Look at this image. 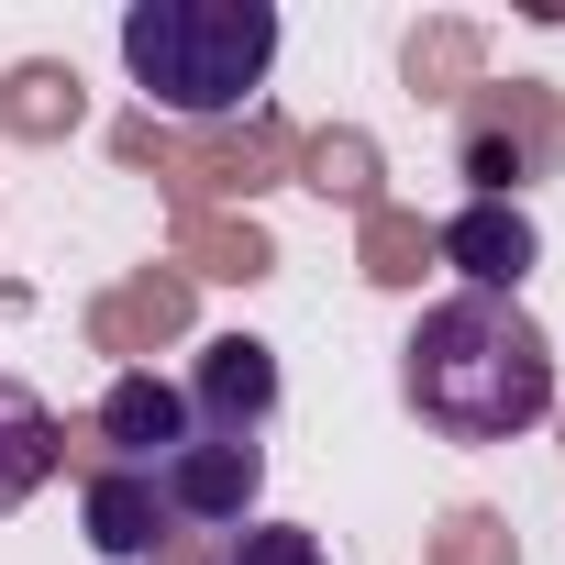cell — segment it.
<instances>
[{"mask_svg":"<svg viewBox=\"0 0 565 565\" xmlns=\"http://www.w3.org/2000/svg\"><path fill=\"white\" fill-rule=\"evenodd\" d=\"M399 399L433 444H521L543 411H554V333L521 311V300H488V289H444L411 344H399Z\"/></svg>","mask_w":565,"mask_h":565,"instance_id":"1","label":"cell"},{"mask_svg":"<svg viewBox=\"0 0 565 565\" xmlns=\"http://www.w3.org/2000/svg\"><path fill=\"white\" fill-rule=\"evenodd\" d=\"M122 67H134V89L156 111L222 122L277 67V0H134L122 12Z\"/></svg>","mask_w":565,"mask_h":565,"instance_id":"2","label":"cell"},{"mask_svg":"<svg viewBox=\"0 0 565 565\" xmlns=\"http://www.w3.org/2000/svg\"><path fill=\"white\" fill-rule=\"evenodd\" d=\"M255 488H266V444L255 433H189L156 466V499H167L178 532H244L255 521Z\"/></svg>","mask_w":565,"mask_h":565,"instance_id":"3","label":"cell"},{"mask_svg":"<svg viewBox=\"0 0 565 565\" xmlns=\"http://www.w3.org/2000/svg\"><path fill=\"white\" fill-rule=\"evenodd\" d=\"M178 399H189L200 433H266V422H277V355H266L255 333H211V344L189 355Z\"/></svg>","mask_w":565,"mask_h":565,"instance_id":"4","label":"cell"},{"mask_svg":"<svg viewBox=\"0 0 565 565\" xmlns=\"http://www.w3.org/2000/svg\"><path fill=\"white\" fill-rule=\"evenodd\" d=\"M444 266H455V289H488V300H521V277H532V255H543V233H532V211L521 200H466L444 233Z\"/></svg>","mask_w":565,"mask_h":565,"instance_id":"5","label":"cell"},{"mask_svg":"<svg viewBox=\"0 0 565 565\" xmlns=\"http://www.w3.org/2000/svg\"><path fill=\"white\" fill-rule=\"evenodd\" d=\"M200 422H189V399H178V377H156V366H122L111 388H100V444H111V466H134V477H156L178 444H189Z\"/></svg>","mask_w":565,"mask_h":565,"instance_id":"6","label":"cell"},{"mask_svg":"<svg viewBox=\"0 0 565 565\" xmlns=\"http://www.w3.org/2000/svg\"><path fill=\"white\" fill-rule=\"evenodd\" d=\"M78 532H89L100 565H156L178 521H167L156 477H134V466H89V488H78Z\"/></svg>","mask_w":565,"mask_h":565,"instance_id":"7","label":"cell"},{"mask_svg":"<svg viewBox=\"0 0 565 565\" xmlns=\"http://www.w3.org/2000/svg\"><path fill=\"white\" fill-rule=\"evenodd\" d=\"M56 466H67V422H56V411H45L12 366H0V521H12V510H23Z\"/></svg>","mask_w":565,"mask_h":565,"instance_id":"8","label":"cell"},{"mask_svg":"<svg viewBox=\"0 0 565 565\" xmlns=\"http://www.w3.org/2000/svg\"><path fill=\"white\" fill-rule=\"evenodd\" d=\"M211 565H333V554H322V532H300V521H244V532L211 543Z\"/></svg>","mask_w":565,"mask_h":565,"instance_id":"9","label":"cell"}]
</instances>
